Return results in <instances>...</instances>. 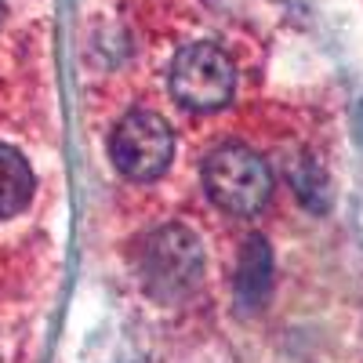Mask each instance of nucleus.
Returning a JSON list of instances; mask_svg holds the SVG:
<instances>
[{"label":"nucleus","instance_id":"nucleus-1","mask_svg":"<svg viewBox=\"0 0 363 363\" xmlns=\"http://www.w3.org/2000/svg\"><path fill=\"white\" fill-rule=\"evenodd\" d=\"M138 277L149 298L174 306L200 287L203 251L186 225H160L145 236L138 251Z\"/></svg>","mask_w":363,"mask_h":363},{"label":"nucleus","instance_id":"nucleus-2","mask_svg":"<svg viewBox=\"0 0 363 363\" xmlns=\"http://www.w3.org/2000/svg\"><path fill=\"white\" fill-rule=\"evenodd\" d=\"M203 193L229 215L251 218L272 196L269 164L255 149L240 142H225L218 149H211L203 160Z\"/></svg>","mask_w":363,"mask_h":363},{"label":"nucleus","instance_id":"nucleus-3","mask_svg":"<svg viewBox=\"0 0 363 363\" xmlns=\"http://www.w3.org/2000/svg\"><path fill=\"white\" fill-rule=\"evenodd\" d=\"M171 95L193 113L225 109L236 95L233 58L211 40L182 48L171 62Z\"/></svg>","mask_w":363,"mask_h":363},{"label":"nucleus","instance_id":"nucleus-4","mask_svg":"<svg viewBox=\"0 0 363 363\" xmlns=\"http://www.w3.org/2000/svg\"><path fill=\"white\" fill-rule=\"evenodd\" d=\"M174 135L160 113L135 109L109 135V160L131 182H153L171 167Z\"/></svg>","mask_w":363,"mask_h":363},{"label":"nucleus","instance_id":"nucleus-5","mask_svg":"<svg viewBox=\"0 0 363 363\" xmlns=\"http://www.w3.org/2000/svg\"><path fill=\"white\" fill-rule=\"evenodd\" d=\"M33 189H37V178L29 160L15 145L0 142V222L22 215L29 200H33Z\"/></svg>","mask_w":363,"mask_h":363},{"label":"nucleus","instance_id":"nucleus-6","mask_svg":"<svg viewBox=\"0 0 363 363\" xmlns=\"http://www.w3.org/2000/svg\"><path fill=\"white\" fill-rule=\"evenodd\" d=\"M272 284V255L265 236H247L244 251H240V265H236V298L244 309H258Z\"/></svg>","mask_w":363,"mask_h":363}]
</instances>
